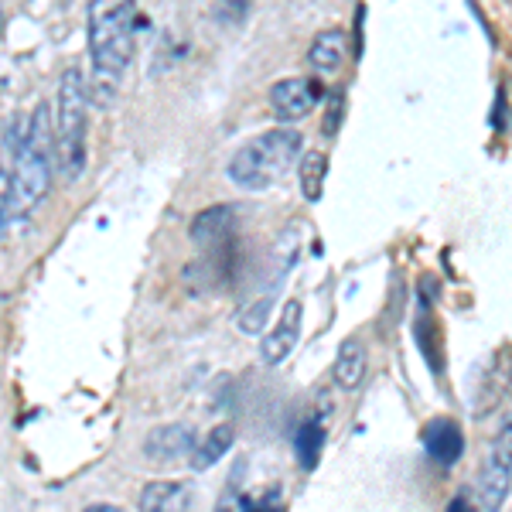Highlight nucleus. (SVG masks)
I'll return each mask as SVG.
<instances>
[{"mask_svg":"<svg viewBox=\"0 0 512 512\" xmlns=\"http://www.w3.org/2000/svg\"><path fill=\"white\" fill-rule=\"evenodd\" d=\"M137 0H93L89 4V59H93L99 103L113 99L117 79L134 62L137 38Z\"/></svg>","mask_w":512,"mask_h":512,"instance_id":"f257e3e1","label":"nucleus"},{"mask_svg":"<svg viewBox=\"0 0 512 512\" xmlns=\"http://www.w3.org/2000/svg\"><path fill=\"white\" fill-rule=\"evenodd\" d=\"M55 175V120L52 106L38 103L31 120H24V134L14 144V171H11V216L21 219L38 209L48 195Z\"/></svg>","mask_w":512,"mask_h":512,"instance_id":"f03ea898","label":"nucleus"},{"mask_svg":"<svg viewBox=\"0 0 512 512\" xmlns=\"http://www.w3.org/2000/svg\"><path fill=\"white\" fill-rule=\"evenodd\" d=\"M304 134L294 127H274L263 130L246 140L243 147H236V154L226 164V175L236 188L243 192H267L284 175H291L301 161Z\"/></svg>","mask_w":512,"mask_h":512,"instance_id":"7ed1b4c3","label":"nucleus"},{"mask_svg":"<svg viewBox=\"0 0 512 512\" xmlns=\"http://www.w3.org/2000/svg\"><path fill=\"white\" fill-rule=\"evenodd\" d=\"M86 117L89 82L79 69H65L55 99V168L65 181H79L86 171Z\"/></svg>","mask_w":512,"mask_h":512,"instance_id":"20e7f679","label":"nucleus"},{"mask_svg":"<svg viewBox=\"0 0 512 512\" xmlns=\"http://www.w3.org/2000/svg\"><path fill=\"white\" fill-rule=\"evenodd\" d=\"M512 492V414L502 417L499 431H495L489 454H485V468L478 478V495H482L485 512H499L502 502Z\"/></svg>","mask_w":512,"mask_h":512,"instance_id":"39448f33","label":"nucleus"},{"mask_svg":"<svg viewBox=\"0 0 512 512\" xmlns=\"http://www.w3.org/2000/svg\"><path fill=\"white\" fill-rule=\"evenodd\" d=\"M195 441L198 434L192 424H161L144 437V458L151 465H178L192 458Z\"/></svg>","mask_w":512,"mask_h":512,"instance_id":"423d86ee","label":"nucleus"},{"mask_svg":"<svg viewBox=\"0 0 512 512\" xmlns=\"http://www.w3.org/2000/svg\"><path fill=\"white\" fill-rule=\"evenodd\" d=\"M301 328H304V304L301 297H291L280 311L277 325L260 338V355L267 366H280L287 355L294 352V345L301 342Z\"/></svg>","mask_w":512,"mask_h":512,"instance_id":"0eeeda50","label":"nucleus"},{"mask_svg":"<svg viewBox=\"0 0 512 512\" xmlns=\"http://www.w3.org/2000/svg\"><path fill=\"white\" fill-rule=\"evenodd\" d=\"M318 99H321V86L315 79H304V76L280 79L270 89V106H274L277 120L284 123L304 120L318 106Z\"/></svg>","mask_w":512,"mask_h":512,"instance_id":"6e6552de","label":"nucleus"},{"mask_svg":"<svg viewBox=\"0 0 512 512\" xmlns=\"http://www.w3.org/2000/svg\"><path fill=\"white\" fill-rule=\"evenodd\" d=\"M140 512H188L192 509V485L178 478H154L140 489Z\"/></svg>","mask_w":512,"mask_h":512,"instance_id":"1a4fd4ad","label":"nucleus"},{"mask_svg":"<svg viewBox=\"0 0 512 512\" xmlns=\"http://www.w3.org/2000/svg\"><path fill=\"white\" fill-rule=\"evenodd\" d=\"M424 448L437 465H454L465 454V431H461L458 420L437 417L424 427Z\"/></svg>","mask_w":512,"mask_h":512,"instance_id":"9d476101","label":"nucleus"},{"mask_svg":"<svg viewBox=\"0 0 512 512\" xmlns=\"http://www.w3.org/2000/svg\"><path fill=\"white\" fill-rule=\"evenodd\" d=\"M233 444H236V427L229 424V420H222V424L212 427L202 441H195V451H192V458H188V461H192L195 472H209L212 465H219V461L226 458Z\"/></svg>","mask_w":512,"mask_h":512,"instance_id":"9b49d317","label":"nucleus"},{"mask_svg":"<svg viewBox=\"0 0 512 512\" xmlns=\"http://www.w3.org/2000/svg\"><path fill=\"white\" fill-rule=\"evenodd\" d=\"M366 366H369V355H366V345L359 338H345L338 345V355H335V366H332V376L342 390H355V386L366 379Z\"/></svg>","mask_w":512,"mask_h":512,"instance_id":"f8f14e48","label":"nucleus"},{"mask_svg":"<svg viewBox=\"0 0 512 512\" xmlns=\"http://www.w3.org/2000/svg\"><path fill=\"white\" fill-rule=\"evenodd\" d=\"M512 386V352L502 349L495 355V366L489 369V383L482 386V393H478V403H475V414L485 417L489 410L499 407V400L506 396V390Z\"/></svg>","mask_w":512,"mask_h":512,"instance_id":"ddd939ff","label":"nucleus"},{"mask_svg":"<svg viewBox=\"0 0 512 512\" xmlns=\"http://www.w3.org/2000/svg\"><path fill=\"white\" fill-rule=\"evenodd\" d=\"M229 229H233V209L229 205H212V209L198 212L188 233H192L198 246H219L229 236Z\"/></svg>","mask_w":512,"mask_h":512,"instance_id":"4468645a","label":"nucleus"},{"mask_svg":"<svg viewBox=\"0 0 512 512\" xmlns=\"http://www.w3.org/2000/svg\"><path fill=\"white\" fill-rule=\"evenodd\" d=\"M328 181V154L325 151H304L297 161V185H301L304 202H321Z\"/></svg>","mask_w":512,"mask_h":512,"instance_id":"2eb2a0df","label":"nucleus"},{"mask_svg":"<svg viewBox=\"0 0 512 512\" xmlns=\"http://www.w3.org/2000/svg\"><path fill=\"white\" fill-rule=\"evenodd\" d=\"M311 65L318 72H338L345 62V31L342 28H328L311 41V52H308Z\"/></svg>","mask_w":512,"mask_h":512,"instance_id":"dca6fc26","label":"nucleus"},{"mask_svg":"<svg viewBox=\"0 0 512 512\" xmlns=\"http://www.w3.org/2000/svg\"><path fill=\"white\" fill-rule=\"evenodd\" d=\"M321 448H325V424H321V417L304 420L301 431H297V441H294L301 468H315L321 458Z\"/></svg>","mask_w":512,"mask_h":512,"instance_id":"f3484780","label":"nucleus"},{"mask_svg":"<svg viewBox=\"0 0 512 512\" xmlns=\"http://www.w3.org/2000/svg\"><path fill=\"white\" fill-rule=\"evenodd\" d=\"M270 308H274V301H270V297L253 301L250 308H243L236 315V328L243 335H263V328H267V321H270Z\"/></svg>","mask_w":512,"mask_h":512,"instance_id":"a211bd4d","label":"nucleus"},{"mask_svg":"<svg viewBox=\"0 0 512 512\" xmlns=\"http://www.w3.org/2000/svg\"><path fill=\"white\" fill-rule=\"evenodd\" d=\"M11 219V171L0 164V239L7 236V222Z\"/></svg>","mask_w":512,"mask_h":512,"instance_id":"6ab92c4d","label":"nucleus"},{"mask_svg":"<svg viewBox=\"0 0 512 512\" xmlns=\"http://www.w3.org/2000/svg\"><path fill=\"white\" fill-rule=\"evenodd\" d=\"M342 110H345V96H342V89H335V93H332V110L325 113V123H321V130H325L328 137H335L338 127H342Z\"/></svg>","mask_w":512,"mask_h":512,"instance_id":"aec40b11","label":"nucleus"},{"mask_svg":"<svg viewBox=\"0 0 512 512\" xmlns=\"http://www.w3.org/2000/svg\"><path fill=\"white\" fill-rule=\"evenodd\" d=\"M243 512H274V502L270 499L256 502V499H250V495H243Z\"/></svg>","mask_w":512,"mask_h":512,"instance_id":"412c9836","label":"nucleus"},{"mask_svg":"<svg viewBox=\"0 0 512 512\" xmlns=\"http://www.w3.org/2000/svg\"><path fill=\"white\" fill-rule=\"evenodd\" d=\"M448 512H478V509L472 506V499H468V495H465V492H461V495H454V499H451V506H448Z\"/></svg>","mask_w":512,"mask_h":512,"instance_id":"4be33fe9","label":"nucleus"},{"mask_svg":"<svg viewBox=\"0 0 512 512\" xmlns=\"http://www.w3.org/2000/svg\"><path fill=\"white\" fill-rule=\"evenodd\" d=\"M86 512H127V509H120V506H110V502H96V506H89Z\"/></svg>","mask_w":512,"mask_h":512,"instance_id":"5701e85b","label":"nucleus"},{"mask_svg":"<svg viewBox=\"0 0 512 512\" xmlns=\"http://www.w3.org/2000/svg\"><path fill=\"white\" fill-rule=\"evenodd\" d=\"M0 31H4V4H0Z\"/></svg>","mask_w":512,"mask_h":512,"instance_id":"b1692460","label":"nucleus"},{"mask_svg":"<svg viewBox=\"0 0 512 512\" xmlns=\"http://www.w3.org/2000/svg\"><path fill=\"white\" fill-rule=\"evenodd\" d=\"M212 512H233V509H229V506H216V509H212Z\"/></svg>","mask_w":512,"mask_h":512,"instance_id":"393cba45","label":"nucleus"}]
</instances>
